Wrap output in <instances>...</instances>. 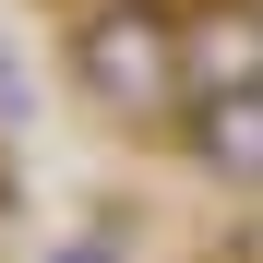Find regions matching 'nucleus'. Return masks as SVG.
I'll return each mask as SVG.
<instances>
[{
	"label": "nucleus",
	"mask_w": 263,
	"mask_h": 263,
	"mask_svg": "<svg viewBox=\"0 0 263 263\" xmlns=\"http://www.w3.org/2000/svg\"><path fill=\"white\" fill-rule=\"evenodd\" d=\"M167 144H180L215 192H263V84H215V96H192Z\"/></svg>",
	"instance_id": "2"
},
{
	"label": "nucleus",
	"mask_w": 263,
	"mask_h": 263,
	"mask_svg": "<svg viewBox=\"0 0 263 263\" xmlns=\"http://www.w3.org/2000/svg\"><path fill=\"white\" fill-rule=\"evenodd\" d=\"M60 72H72V96L96 120H120V132H180V108H192L180 0H72Z\"/></svg>",
	"instance_id": "1"
}]
</instances>
